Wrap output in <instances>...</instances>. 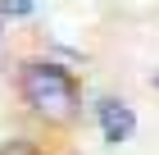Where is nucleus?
<instances>
[{
	"label": "nucleus",
	"instance_id": "nucleus-1",
	"mask_svg": "<svg viewBox=\"0 0 159 155\" xmlns=\"http://www.w3.org/2000/svg\"><path fill=\"white\" fill-rule=\"evenodd\" d=\"M18 91H23V100L37 109L41 119H50V123H68L77 114V82H73V73L64 69V64H50V60L23 64Z\"/></svg>",
	"mask_w": 159,
	"mask_h": 155
},
{
	"label": "nucleus",
	"instance_id": "nucleus-2",
	"mask_svg": "<svg viewBox=\"0 0 159 155\" xmlns=\"http://www.w3.org/2000/svg\"><path fill=\"white\" fill-rule=\"evenodd\" d=\"M96 119H100V132H105V142H127L136 132V114H132V105H123V100H114V96H105L96 105Z\"/></svg>",
	"mask_w": 159,
	"mask_h": 155
},
{
	"label": "nucleus",
	"instance_id": "nucleus-3",
	"mask_svg": "<svg viewBox=\"0 0 159 155\" xmlns=\"http://www.w3.org/2000/svg\"><path fill=\"white\" fill-rule=\"evenodd\" d=\"M32 5L37 0H0V18H23V14H32Z\"/></svg>",
	"mask_w": 159,
	"mask_h": 155
},
{
	"label": "nucleus",
	"instance_id": "nucleus-4",
	"mask_svg": "<svg viewBox=\"0 0 159 155\" xmlns=\"http://www.w3.org/2000/svg\"><path fill=\"white\" fill-rule=\"evenodd\" d=\"M0 155H32L23 142H9V146H0Z\"/></svg>",
	"mask_w": 159,
	"mask_h": 155
}]
</instances>
